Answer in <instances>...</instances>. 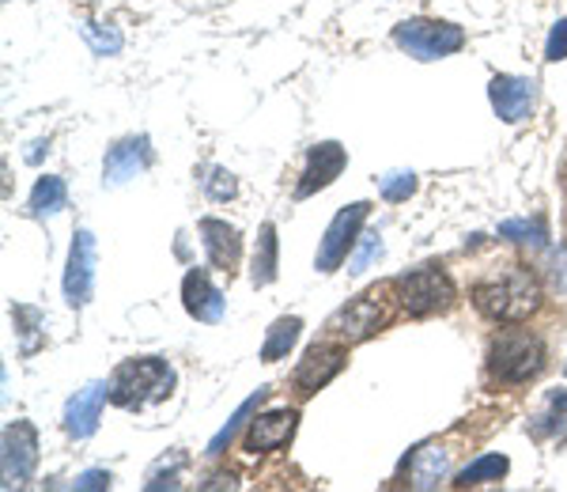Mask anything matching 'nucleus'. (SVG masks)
Returning <instances> with one entry per match:
<instances>
[{
  "label": "nucleus",
  "instance_id": "nucleus-3",
  "mask_svg": "<svg viewBox=\"0 0 567 492\" xmlns=\"http://www.w3.org/2000/svg\"><path fill=\"white\" fill-rule=\"evenodd\" d=\"M398 288L393 281L371 284L367 292H359L356 300L345 303L330 322H325V337L330 342H345V345H359L367 337H375L378 329H386L398 315Z\"/></svg>",
  "mask_w": 567,
  "mask_h": 492
},
{
  "label": "nucleus",
  "instance_id": "nucleus-23",
  "mask_svg": "<svg viewBox=\"0 0 567 492\" xmlns=\"http://www.w3.org/2000/svg\"><path fill=\"white\" fill-rule=\"evenodd\" d=\"M537 432L541 436H553V439H567V390H556V394L545 402Z\"/></svg>",
  "mask_w": 567,
  "mask_h": 492
},
{
  "label": "nucleus",
  "instance_id": "nucleus-28",
  "mask_svg": "<svg viewBox=\"0 0 567 492\" xmlns=\"http://www.w3.org/2000/svg\"><path fill=\"white\" fill-rule=\"evenodd\" d=\"M500 235H507V239H511V235H522L519 243H530V235H534V239L541 243V239H545V227H541L537 220H534V224H526V220H507V224L500 227Z\"/></svg>",
  "mask_w": 567,
  "mask_h": 492
},
{
  "label": "nucleus",
  "instance_id": "nucleus-20",
  "mask_svg": "<svg viewBox=\"0 0 567 492\" xmlns=\"http://www.w3.org/2000/svg\"><path fill=\"white\" fill-rule=\"evenodd\" d=\"M507 470H511V462H507V455H480L477 462H469L466 470H458V478H454V485L462 489H477V485H488V481H503Z\"/></svg>",
  "mask_w": 567,
  "mask_h": 492
},
{
  "label": "nucleus",
  "instance_id": "nucleus-24",
  "mask_svg": "<svg viewBox=\"0 0 567 492\" xmlns=\"http://www.w3.org/2000/svg\"><path fill=\"white\" fill-rule=\"evenodd\" d=\"M265 398H269V390H257V394L251 398V402H246L243 410L235 413V417H231L227 424H223V432H220V436H216V439H212V444H209V455H223V447H227L231 439H235V432L243 428V424H246V417H251V413L257 410V405L265 402Z\"/></svg>",
  "mask_w": 567,
  "mask_h": 492
},
{
  "label": "nucleus",
  "instance_id": "nucleus-8",
  "mask_svg": "<svg viewBox=\"0 0 567 492\" xmlns=\"http://www.w3.org/2000/svg\"><path fill=\"white\" fill-rule=\"evenodd\" d=\"M367 212L371 205L367 201H356V205H345L333 216V224L325 227V239L318 246V273H333V269H341V261H348V250L359 243V227H364Z\"/></svg>",
  "mask_w": 567,
  "mask_h": 492
},
{
  "label": "nucleus",
  "instance_id": "nucleus-7",
  "mask_svg": "<svg viewBox=\"0 0 567 492\" xmlns=\"http://www.w3.org/2000/svg\"><path fill=\"white\" fill-rule=\"evenodd\" d=\"M345 364H348V345L345 342H330V337H325V342H318L303 353L296 376H291V387H296L299 398H311L325 383H333Z\"/></svg>",
  "mask_w": 567,
  "mask_h": 492
},
{
  "label": "nucleus",
  "instance_id": "nucleus-11",
  "mask_svg": "<svg viewBox=\"0 0 567 492\" xmlns=\"http://www.w3.org/2000/svg\"><path fill=\"white\" fill-rule=\"evenodd\" d=\"M296 424H299V413H296V410H269V413H257L254 421H246L243 447H246L251 455L280 451V447L291 444V436H296Z\"/></svg>",
  "mask_w": 567,
  "mask_h": 492
},
{
  "label": "nucleus",
  "instance_id": "nucleus-27",
  "mask_svg": "<svg viewBox=\"0 0 567 492\" xmlns=\"http://www.w3.org/2000/svg\"><path fill=\"white\" fill-rule=\"evenodd\" d=\"M567 57V20H560L553 27V35L545 42V62H564Z\"/></svg>",
  "mask_w": 567,
  "mask_h": 492
},
{
  "label": "nucleus",
  "instance_id": "nucleus-13",
  "mask_svg": "<svg viewBox=\"0 0 567 492\" xmlns=\"http://www.w3.org/2000/svg\"><path fill=\"white\" fill-rule=\"evenodd\" d=\"M91 292H94V235L76 232L65 269V300L73 308H84L91 300Z\"/></svg>",
  "mask_w": 567,
  "mask_h": 492
},
{
  "label": "nucleus",
  "instance_id": "nucleus-4",
  "mask_svg": "<svg viewBox=\"0 0 567 492\" xmlns=\"http://www.w3.org/2000/svg\"><path fill=\"white\" fill-rule=\"evenodd\" d=\"M175 390V371L159 356H136L125 360L110 379V402L122 410H144L148 402H163Z\"/></svg>",
  "mask_w": 567,
  "mask_h": 492
},
{
  "label": "nucleus",
  "instance_id": "nucleus-21",
  "mask_svg": "<svg viewBox=\"0 0 567 492\" xmlns=\"http://www.w3.org/2000/svg\"><path fill=\"white\" fill-rule=\"evenodd\" d=\"M68 205V190L57 175H46L34 182L31 190V216H49V212H62Z\"/></svg>",
  "mask_w": 567,
  "mask_h": 492
},
{
  "label": "nucleus",
  "instance_id": "nucleus-30",
  "mask_svg": "<svg viewBox=\"0 0 567 492\" xmlns=\"http://www.w3.org/2000/svg\"><path fill=\"white\" fill-rule=\"evenodd\" d=\"M76 489H110V473H102V470L84 473V478L76 481Z\"/></svg>",
  "mask_w": 567,
  "mask_h": 492
},
{
  "label": "nucleus",
  "instance_id": "nucleus-9",
  "mask_svg": "<svg viewBox=\"0 0 567 492\" xmlns=\"http://www.w3.org/2000/svg\"><path fill=\"white\" fill-rule=\"evenodd\" d=\"M4 485L8 489H20L31 481L34 466H38V432H34L31 421H15L4 428Z\"/></svg>",
  "mask_w": 567,
  "mask_h": 492
},
{
  "label": "nucleus",
  "instance_id": "nucleus-31",
  "mask_svg": "<svg viewBox=\"0 0 567 492\" xmlns=\"http://www.w3.org/2000/svg\"><path fill=\"white\" fill-rule=\"evenodd\" d=\"M560 178H564V190H567V164H564V175Z\"/></svg>",
  "mask_w": 567,
  "mask_h": 492
},
{
  "label": "nucleus",
  "instance_id": "nucleus-22",
  "mask_svg": "<svg viewBox=\"0 0 567 492\" xmlns=\"http://www.w3.org/2000/svg\"><path fill=\"white\" fill-rule=\"evenodd\" d=\"M277 281V227L265 224L262 239H257V254H254V284L265 288Z\"/></svg>",
  "mask_w": 567,
  "mask_h": 492
},
{
  "label": "nucleus",
  "instance_id": "nucleus-10",
  "mask_svg": "<svg viewBox=\"0 0 567 492\" xmlns=\"http://www.w3.org/2000/svg\"><path fill=\"white\" fill-rule=\"evenodd\" d=\"M488 99H492V110L503 118L507 125H519L534 114L537 107V83L526 80V76H492L488 83Z\"/></svg>",
  "mask_w": 567,
  "mask_h": 492
},
{
  "label": "nucleus",
  "instance_id": "nucleus-12",
  "mask_svg": "<svg viewBox=\"0 0 567 492\" xmlns=\"http://www.w3.org/2000/svg\"><path fill=\"white\" fill-rule=\"evenodd\" d=\"M454 458H458V444H454V436L416 447V455H412V462H409V489L443 485L454 470Z\"/></svg>",
  "mask_w": 567,
  "mask_h": 492
},
{
  "label": "nucleus",
  "instance_id": "nucleus-25",
  "mask_svg": "<svg viewBox=\"0 0 567 492\" xmlns=\"http://www.w3.org/2000/svg\"><path fill=\"white\" fill-rule=\"evenodd\" d=\"M382 254V243H378V235H359V250L352 254V261H348V269L352 273H364L367 266H371V258H378Z\"/></svg>",
  "mask_w": 567,
  "mask_h": 492
},
{
  "label": "nucleus",
  "instance_id": "nucleus-18",
  "mask_svg": "<svg viewBox=\"0 0 567 492\" xmlns=\"http://www.w3.org/2000/svg\"><path fill=\"white\" fill-rule=\"evenodd\" d=\"M182 303L197 322H220L223 318V292L209 281L204 269H189V273H186Z\"/></svg>",
  "mask_w": 567,
  "mask_h": 492
},
{
  "label": "nucleus",
  "instance_id": "nucleus-29",
  "mask_svg": "<svg viewBox=\"0 0 567 492\" xmlns=\"http://www.w3.org/2000/svg\"><path fill=\"white\" fill-rule=\"evenodd\" d=\"M235 175H227V171H212V178H209V193L216 201H227V198H235Z\"/></svg>",
  "mask_w": 567,
  "mask_h": 492
},
{
  "label": "nucleus",
  "instance_id": "nucleus-16",
  "mask_svg": "<svg viewBox=\"0 0 567 492\" xmlns=\"http://www.w3.org/2000/svg\"><path fill=\"white\" fill-rule=\"evenodd\" d=\"M110 398V383H91L84 390H76V398L68 402L65 410V428L68 436L76 439H88L94 428H99V417H102V402Z\"/></svg>",
  "mask_w": 567,
  "mask_h": 492
},
{
  "label": "nucleus",
  "instance_id": "nucleus-26",
  "mask_svg": "<svg viewBox=\"0 0 567 492\" xmlns=\"http://www.w3.org/2000/svg\"><path fill=\"white\" fill-rule=\"evenodd\" d=\"M409 193H416V175H390L382 182V198L386 201H405Z\"/></svg>",
  "mask_w": 567,
  "mask_h": 492
},
{
  "label": "nucleus",
  "instance_id": "nucleus-14",
  "mask_svg": "<svg viewBox=\"0 0 567 492\" xmlns=\"http://www.w3.org/2000/svg\"><path fill=\"white\" fill-rule=\"evenodd\" d=\"M345 164H348V156H345V148H341L337 141L314 144L311 156H307L303 178H299V186H296V198H311V193L325 190L333 178L345 171Z\"/></svg>",
  "mask_w": 567,
  "mask_h": 492
},
{
  "label": "nucleus",
  "instance_id": "nucleus-19",
  "mask_svg": "<svg viewBox=\"0 0 567 492\" xmlns=\"http://www.w3.org/2000/svg\"><path fill=\"white\" fill-rule=\"evenodd\" d=\"M299 334H303V318H277L269 326V337H265V345H262V360L265 364H273V360H284L291 349H296V342H299Z\"/></svg>",
  "mask_w": 567,
  "mask_h": 492
},
{
  "label": "nucleus",
  "instance_id": "nucleus-5",
  "mask_svg": "<svg viewBox=\"0 0 567 492\" xmlns=\"http://www.w3.org/2000/svg\"><path fill=\"white\" fill-rule=\"evenodd\" d=\"M398 288V303L409 318H427V315H443L458 303V288H454L451 273L443 266H420L409 273L393 277Z\"/></svg>",
  "mask_w": 567,
  "mask_h": 492
},
{
  "label": "nucleus",
  "instance_id": "nucleus-2",
  "mask_svg": "<svg viewBox=\"0 0 567 492\" xmlns=\"http://www.w3.org/2000/svg\"><path fill=\"white\" fill-rule=\"evenodd\" d=\"M545 368H548L545 342H541L534 329L522 326V322L500 329L492 337V345H488V379L496 387H526Z\"/></svg>",
  "mask_w": 567,
  "mask_h": 492
},
{
  "label": "nucleus",
  "instance_id": "nucleus-6",
  "mask_svg": "<svg viewBox=\"0 0 567 492\" xmlns=\"http://www.w3.org/2000/svg\"><path fill=\"white\" fill-rule=\"evenodd\" d=\"M393 42L416 62H440L466 46V31L446 20H405L393 31Z\"/></svg>",
  "mask_w": 567,
  "mask_h": 492
},
{
  "label": "nucleus",
  "instance_id": "nucleus-1",
  "mask_svg": "<svg viewBox=\"0 0 567 492\" xmlns=\"http://www.w3.org/2000/svg\"><path fill=\"white\" fill-rule=\"evenodd\" d=\"M469 300L488 322L514 326V322H526L537 315L541 303H545V292H541V281L526 266H507L492 277H480L469 288Z\"/></svg>",
  "mask_w": 567,
  "mask_h": 492
},
{
  "label": "nucleus",
  "instance_id": "nucleus-17",
  "mask_svg": "<svg viewBox=\"0 0 567 492\" xmlns=\"http://www.w3.org/2000/svg\"><path fill=\"white\" fill-rule=\"evenodd\" d=\"M148 164H152L148 137H129L107 152V167H102V175H107V186H122V182H129V178L141 175Z\"/></svg>",
  "mask_w": 567,
  "mask_h": 492
},
{
  "label": "nucleus",
  "instance_id": "nucleus-15",
  "mask_svg": "<svg viewBox=\"0 0 567 492\" xmlns=\"http://www.w3.org/2000/svg\"><path fill=\"white\" fill-rule=\"evenodd\" d=\"M197 232H201L204 254H209L212 266L223 269V273H235L238 258H243V235H238V227H231L227 220L204 216L201 224H197Z\"/></svg>",
  "mask_w": 567,
  "mask_h": 492
}]
</instances>
